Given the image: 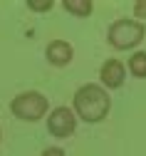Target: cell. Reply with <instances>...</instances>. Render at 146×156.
I'll return each mask as SVG.
<instances>
[{
  "label": "cell",
  "mask_w": 146,
  "mask_h": 156,
  "mask_svg": "<svg viewBox=\"0 0 146 156\" xmlns=\"http://www.w3.org/2000/svg\"><path fill=\"white\" fill-rule=\"evenodd\" d=\"M77 129V114L69 109V107H57L50 112L47 116V131L57 139H67L72 136Z\"/></svg>",
  "instance_id": "277c9868"
},
{
  "label": "cell",
  "mask_w": 146,
  "mask_h": 156,
  "mask_svg": "<svg viewBox=\"0 0 146 156\" xmlns=\"http://www.w3.org/2000/svg\"><path fill=\"white\" fill-rule=\"evenodd\" d=\"M42 156H65V151H62L59 146H50V149L42 151Z\"/></svg>",
  "instance_id": "8fae6325"
},
{
  "label": "cell",
  "mask_w": 146,
  "mask_h": 156,
  "mask_svg": "<svg viewBox=\"0 0 146 156\" xmlns=\"http://www.w3.org/2000/svg\"><path fill=\"white\" fill-rule=\"evenodd\" d=\"M47 109H50V102L40 92H20L10 102V112L20 122H40L47 114Z\"/></svg>",
  "instance_id": "7a4b0ae2"
},
{
  "label": "cell",
  "mask_w": 146,
  "mask_h": 156,
  "mask_svg": "<svg viewBox=\"0 0 146 156\" xmlns=\"http://www.w3.org/2000/svg\"><path fill=\"white\" fill-rule=\"evenodd\" d=\"M129 72L136 80H146V52H134L129 57Z\"/></svg>",
  "instance_id": "ba28073f"
},
{
  "label": "cell",
  "mask_w": 146,
  "mask_h": 156,
  "mask_svg": "<svg viewBox=\"0 0 146 156\" xmlns=\"http://www.w3.org/2000/svg\"><path fill=\"white\" fill-rule=\"evenodd\" d=\"M62 8H65L69 15H74V17H89L94 5H92V0H65Z\"/></svg>",
  "instance_id": "52a82bcc"
},
{
  "label": "cell",
  "mask_w": 146,
  "mask_h": 156,
  "mask_svg": "<svg viewBox=\"0 0 146 156\" xmlns=\"http://www.w3.org/2000/svg\"><path fill=\"white\" fill-rule=\"evenodd\" d=\"M112 109V97L107 94L101 84H82L74 92L72 99V112L79 116L84 124H99L107 119V114Z\"/></svg>",
  "instance_id": "6da1fadb"
},
{
  "label": "cell",
  "mask_w": 146,
  "mask_h": 156,
  "mask_svg": "<svg viewBox=\"0 0 146 156\" xmlns=\"http://www.w3.org/2000/svg\"><path fill=\"white\" fill-rule=\"evenodd\" d=\"M99 80H101L104 89H119L124 84V80H126V67H124V62L116 60V57L107 60L99 69Z\"/></svg>",
  "instance_id": "5b68a950"
},
{
  "label": "cell",
  "mask_w": 146,
  "mask_h": 156,
  "mask_svg": "<svg viewBox=\"0 0 146 156\" xmlns=\"http://www.w3.org/2000/svg\"><path fill=\"white\" fill-rule=\"evenodd\" d=\"M45 57H47L50 65H55V67H65V65L72 62L74 50H72V45L65 42V40H52V42L47 45V50H45Z\"/></svg>",
  "instance_id": "8992f818"
},
{
  "label": "cell",
  "mask_w": 146,
  "mask_h": 156,
  "mask_svg": "<svg viewBox=\"0 0 146 156\" xmlns=\"http://www.w3.org/2000/svg\"><path fill=\"white\" fill-rule=\"evenodd\" d=\"M107 40L114 50H131L144 40V25L139 20H129V17H121V20L112 23L107 30Z\"/></svg>",
  "instance_id": "3957f363"
},
{
  "label": "cell",
  "mask_w": 146,
  "mask_h": 156,
  "mask_svg": "<svg viewBox=\"0 0 146 156\" xmlns=\"http://www.w3.org/2000/svg\"><path fill=\"white\" fill-rule=\"evenodd\" d=\"M27 8L35 12H47L52 8V0H27Z\"/></svg>",
  "instance_id": "9c48e42d"
},
{
  "label": "cell",
  "mask_w": 146,
  "mask_h": 156,
  "mask_svg": "<svg viewBox=\"0 0 146 156\" xmlns=\"http://www.w3.org/2000/svg\"><path fill=\"white\" fill-rule=\"evenodd\" d=\"M0 134H3V131H0Z\"/></svg>",
  "instance_id": "7c38bea8"
},
{
  "label": "cell",
  "mask_w": 146,
  "mask_h": 156,
  "mask_svg": "<svg viewBox=\"0 0 146 156\" xmlns=\"http://www.w3.org/2000/svg\"><path fill=\"white\" fill-rule=\"evenodd\" d=\"M134 15H136V20H146V0H136L134 3Z\"/></svg>",
  "instance_id": "30bf717a"
}]
</instances>
